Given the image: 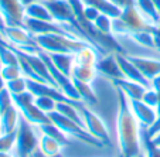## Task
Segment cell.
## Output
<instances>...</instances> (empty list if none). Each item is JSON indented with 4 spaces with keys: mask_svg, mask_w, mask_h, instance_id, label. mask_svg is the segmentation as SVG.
Returning a JSON list of instances; mask_svg holds the SVG:
<instances>
[{
    "mask_svg": "<svg viewBox=\"0 0 160 157\" xmlns=\"http://www.w3.org/2000/svg\"><path fill=\"white\" fill-rule=\"evenodd\" d=\"M0 157H14L12 153H3V151H0Z\"/></svg>",
    "mask_w": 160,
    "mask_h": 157,
    "instance_id": "43",
    "label": "cell"
},
{
    "mask_svg": "<svg viewBox=\"0 0 160 157\" xmlns=\"http://www.w3.org/2000/svg\"><path fill=\"white\" fill-rule=\"evenodd\" d=\"M115 55H116V61H118L119 68H121L125 79L138 82V84L143 85V86H146V88H152V82L148 81V79L143 76V74L136 68V65L130 61V58L128 57V55H125V54H115Z\"/></svg>",
    "mask_w": 160,
    "mask_h": 157,
    "instance_id": "13",
    "label": "cell"
},
{
    "mask_svg": "<svg viewBox=\"0 0 160 157\" xmlns=\"http://www.w3.org/2000/svg\"><path fill=\"white\" fill-rule=\"evenodd\" d=\"M27 91H30L36 98L37 96H48L58 103L61 102V103H71V105H78V103H81L79 101H74V99H71V98H68L67 95H64L58 88L47 85V84H44V82H36V81L27 79Z\"/></svg>",
    "mask_w": 160,
    "mask_h": 157,
    "instance_id": "12",
    "label": "cell"
},
{
    "mask_svg": "<svg viewBox=\"0 0 160 157\" xmlns=\"http://www.w3.org/2000/svg\"><path fill=\"white\" fill-rule=\"evenodd\" d=\"M85 6H91L97 9L99 13L106 14L112 18H118L122 14V9L112 3L111 0H81Z\"/></svg>",
    "mask_w": 160,
    "mask_h": 157,
    "instance_id": "19",
    "label": "cell"
},
{
    "mask_svg": "<svg viewBox=\"0 0 160 157\" xmlns=\"http://www.w3.org/2000/svg\"><path fill=\"white\" fill-rule=\"evenodd\" d=\"M78 105H71V103H61L60 102V103H57V106H55V110L60 112L61 115H64L65 118L74 120L75 123L81 125L82 127H85L84 120H82V116L78 110Z\"/></svg>",
    "mask_w": 160,
    "mask_h": 157,
    "instance_id": "28",
    "label": "cell"
},
{
    "mask_svg": "<svg viewBox=\"0 0 160 157\" xmlns=\"http://www.w3.org/2000/svg\"><path fill=\"white\" fill-rule=\"evenodd\" d=\"M0 71H2V75H3V78L6 82L23 76L21 70H20V65H2L0 66Z\"/></svg>",
    "mask_w": 160,
    "mask_h": 157,
    "instance_id": "34",
    "label": "cell"
},
{
    "mask_svg": "<svg viewBox=\"0 0 160 157\" xmlns=\"http://www.w3.org/2000/svg\"><path fill=\"white\" fill-rule=\"evenodd\" d=\"M13 105H14V103H13L12 94L7 91V88L2 89V91H0V113H4V112L12 108Z\"/></svg>",
    "mask_w": 160,
    "mask_h": 157,
    "instance_id": "35",
    "label": "cell"
},
{
    "mask_svg": "<svg viewBox=\"0 0 160 157\" xmlns=\"http://www.w3.org/2000/svg\"><path fill=\"white\" fill-rule=\"evenodd\" d=\"M6 27H7V24H6V21H4V17H3V14H2V12H0V36L3 34Z\"/></svg>",
    "mask_w": 160,
    "mask_h": 157,
    "instance_id": "38",
    "label": "cell"
},
{
    "mask_svg": "<svg viewBox=\"0 0 160 157\" xmlns=\"http://www.w3.org/2000/svg\"><path fill=\"white\" fill-rule=\"evenodd\" d=\"M112 21H113L112 17H109V16L101 13V14L97 17V20L94 21V24H95V27H97V30L99 31V33L112 34Z\"/></svg>",
    "mask_w": 160,
    "mask_h": 157,
    "instance_id": "31",
    "label": "cell"
},
{
    "mask_svg": "<svg viewBox=\"0 0 160 157\" xmlns=\"http://www.w3.org/2000/svg\"><path fill=\"white\" fill-rule=\"evenodd\" d=\"M16 139H17V130L13 133H7V135H0V151L12 153L16 145Z\"/></svg>",
    "mask_w": 160,
    "mask_h": 157,
    "instance_id": "32",
    "label": "cell"
},
{
    "mask_svg": "<svg viewBox=\"0 0 160 157\" xmlns=\"http://www.w3.org/2000/svg\"><path fill=\"white\" fill-rule=\"evenodd\" d=\"M72 81H74V79H72ZM74 85H75L77 91H78L81 101L85 103V105H89V106L97 105V103H98V98H97V95H95L94 89L91 88V84L74 81Z\"/></svg>",
    "mask_w": 160,
    "mask_h": 157,
    "instance_id": "27",
    "label": "cell"
},
{
    "mask_svg": "<svg viewBox=\"0 0 160 157\" xmlns=\"http://www.w3.org/2000/svg\"><path fill=\"white\" fill-rule=\"evenodd\" d=\"M98 58H99V55H98V52L95 51V48H92L91 46H88V47L79 50L78 52L74 54V65L95 66V68H97Z\"/></svg>",
    "mask_w": 160,
    "mask_h": 157,
    "instance_id": "20",
    "label": "cell"
},
{
    "mask_svg": "<svg viewBox=\"0 0 160 157\" xmlns=\"http://www.w3.org/2000/svg\"><path fill=\"white\" fill-rule=\"evenodd\" d=\"M24 13H26V17L34 18V20L54 21L50 10L47 9V6L42 3L41 0H40V2H36V3L28 4L27 7H24Z\"/></svg>",
    "mask_w": 160,
    "mask_h": 157,
    "instance_id": "21",
    "label": "cell"
},
{
    "mask_svg": "<svg viewBox=\"0 0 160 157\" xmlns=\"http://www.w3.org/2000/svg\"><path fill=\"white\" fill-rule=\"evenodd\" d=\"M118 91V143L119 156L135 157L143 151L142 137H140V125L135 118L129 106L128 96L116 88Z\"/></svg>",
    "mask_w": 160,
    "mask_h": 157,
    "instance_id": "1",
    "label": "cell"
},
{
    "mask_svg": "<svg viewBox=\"0 0 160 157\" xmlns=\"http://www.w3.org/2000/svg\"><path fill=\"white\" fill-rule=\"evenodd\" d=\"M2 38L10 44L12 47L20 50L27 54H38L41 51L38 42L36 40V36L27 30L26 27H10L7 26L4 28Z\"/></svg>",
    "mask_w": 160,
    "mask_h": 157,
    "instance_id": "8",
    "label": "cell"
},
{
    "mask_svg": "<svg viewBox=\"0 0 160 157\" xmlns=\"http://www.w3.org/2000/svg\"><path fill=\"white\" fill-rule=\"evenodd\" d=\"M0 12L10 27H24V6L20 0H0Z\"/></svg>",
    "mask_w": 160,
    "mask_h": 157,
    "instance_id": "11",
    "label": "cell"
},
{
    "mask_svg": "<svg viewBox=\"0 0 160 157\" xmlns=\"http://www.w3.org/2000/svg\"><path fill=\"white\" fill-rule=\"evenodd\" d=\"M156 27H157V30H159V31H160V21H159V24H157V26H156Z\"/></svg>",
    "mask_w": 160,
    "mask_h": 157,
    "instance_id": "45",
    "label": "cell"
},
{
    "mask_svg": "<svg viewBox=\"0 0 160 157\" xmlns=\"http://www.w3.org/2000/svg\"><path fill=\"white\" fill-rule=\"evenodd\" d=\"M84 13H85V17L89 21H92V23H94L98 16L101 14L97 9H94V7H91V6H85V4H84Z\"/></svg>",
    "mask_w": 160,
    "mask_h": 157,
    "instance_id": "37",
    "label": "cell"
},
{
    "mask_svg": "<svg viewBox=\"0 0 160 157\" xmlns=\"http://www.w3.org/2000/svg\"><path fill=\"white\" fill-rule=\"evenodd\" d=\"M135 157H146V154H145V151H140L138 156H135Z\"/></svg>",
    "mask_w": 160,
    "mask_h": 157,
    "instance_id": "44",
    "label": "cell"
},
{
    "mask_svg": "<svg viewBox=\"0 0 160 157\" xmlns=\"http://www.w3.org/2000/svg\"><path fill=\"white\" fill-rule=\"evenodd\" d=\"M135 6L139 10V13L153 26H157L160 21V16L157 13L152 0H135Z\"/></svg>",
    "mask_w": 160,
    "mask_h": 157,
    "instance_id": "22",
    "label": "cell"
},
{
    "mask_svg": "<svg viewBox=\"0 0 160 157\" xmlns=\"http://www.w3.org/2000/svg\"><path fill=\"white\" fill-rule=\"evenodd\" d=\"M40 132L36 126L28 123L23 116H20L17 127V139L12 150L14 157H33V154L38 150Z\"/></svg>",
    "mask_w": 160,
    "mask_h": 157,
    "instance_id": "4",
    "label": "cell"
},
{
    "mask_svg": "<svg viewBox=\"0 0 160 157\" xmlns=\"http://www.w3.org/2000/svg\"><path fill=\"white\" fill-rule=\"evenodd\" d=\"M78 110L82 116V120H84V125H85V129L95 137L98 139L99 142H102L103 145H109L111 143V136H109V132L106 129L105 123L98 118L97 113L91 110L84 102H81L78 105Z\"/></svg>",
    "mask_w": 160,
    "mask_h": 157,
    "instance_id": "9",
    "label": "cell"
},
{
    "mask_svg": "<svg viewBox=\"0 0 160 157\" xmlns=\"http://www.w3.org/2000/svg\"><path fill=\"white\" fill-rule=\"evenodd\" d=\"M38 54L41 55V58L44 60L45 65H47V68H48V71H50V74H51L52 79H54L55 84H57V88H58V89H60V91L62 92L64 95H67L68 98H71V99L82 102L81 98H79L78 91H77L75 85H74V81L71 79V76H67V75H64L61 71H58L57 66L52 64L51 58H50V55L47 54V52H44V51L41 50Z\"/></svg>",
    "mask_w": 160,
    "mask_h": 157,
    "instance_id": "10",
    "label": "cell"
},
{
    "mask_svg": "<svg viewBox=\"0 0 160 157\" xmlns=\"http://www.w3.org/2000/svg\"><path fill=\"white\" fill-rule=\"evenodd\" d=\"M6 88L12 95L23 94V92L27 91V79L24 76H20V78H16L13 81H7Z\"/></svg>",
    "mask_w": 160,
    "mask_h": 157,
    "instance_id": "30",
    "label": "cell"
},
{
    "mask_svg": "<svg viewBox=\"0 0 160 157\" xmlns=\"http://www.w3.org/2000/svg\"><path fill=\"white\" fill-rule=\"evenodd\" d=\"M48 118H50V120H51L55 126L60 127L68 137H74V139L79 140V142H82L84 145H88V146H91V147H103V146H105L102 142L95 139L85 127L75 123V122L71 120V119L65 118L64 115H61L60 112H57V110L50 112Z\"/></svg>",
    "mask_w": 160,
    "mask_h": 157,
    "instance_id": "5",
    "label": "cell"
},
{
    "mask_svg": "<svg viewBox=\"0 0 160 157\" xmlns=\"http://www.w3.org/2000/svg\"><path fill=\"white\" fill-rule=\"evenodd\" d=\"M140 137H142V149L145 151L146 157H160V147H157L152 143L150 137L145 133L143 127L140 129Z\"/></svg>",
    "mask_w": 160,
    "mask_h": 157,
    "instance_id": "29",
    "label": "cell"
},
{
    "mask_svg": "<svg viewBox=\"0 0 160 157\" xmlns=\"http://www.w3.org/2000/svg\"><path fill=\"white\" fill-rule=\"evenodd\" d=\"M129 106L142 127L148 129V127H150L154 123V120L157 118L154 108H150V106L146 105L142 101H130V99H129Z\"/></svg>",
    "mask_w": 160,
    "mask_h": 157,
    "instance_id": "15",
    "label": "cell"
},
{
    "mask_svg": "<svg viewBox=\"0 0 160 157\" xmlns=\"http://www.w3.org/2000/svg\"><path fill=\"white\" fill-rule=\"evenodd\" d=\"M36 127L38 129V132L41 133V135H45V136L54 139L55 142H58L62 147L68 145V136H67L65 133H64L58 126H55L52 122L44 123V125H41V126H36Z\"/></svg>",
    "mask_w": 160,
    "mask_h": 157,
    "instance_id": "23",
    "label": "cell"
},
{
    "mask_svg": "<svg viewBox=\"0 0 160 157\" xmlns=\"http://www.w3.org/2000/svg\"><path fill=\"white\" fill-rule=\"evenodd\" d=\"M142 102H145L146 105H149L150 108L156 109V106H157V92L154 91L153 88H148V89L145 91V94H143Z\"/></svg>",
    "mask_w": 160,
    "mask_h": 157,
    "instance_id": "36",
    "label": "cell"
},
{
    "mask_svg": "<svg viewBox=\"0 0 160 157\" xmlns=\"http://www.w3.org/2000/svg\"><path fill=\"white\" fill-rule=\"evenodd\" d=\"M0 116H2V113H0Z\"/></svg>",
    "mask_w": 160,
    "mask_h": 157,
    "instance_id": "46",
    "label": "cell"
},
{
    "mask_svg": "<svg viewBox=\"0 0 160 157\" xmlns=\"http://www.w3.org/2000/svg\"><path fill=\"white\" fill-rule=\"evenodd\" d=\"M97 71L112 82L116 81V79H125L123 74H122L121 68H119L118 61H116L115 54H108V55H103V57L98 58Z\"/></svg>",
    "mask_w": 160,
    "mask_h": 157,
    "instance_id": "14",
    "label": "cell"
},
{
    "mask_svg": "<svg viewBox=\"0 0 160 157\" xmlns=\"http://www.w3.org/2000/svg\"><path fill=\"white\" fill-rule=\"evenodd\" d=\"M34 103H36L37 108L41 109L44 113L48 115L50 112L55 110V106H57L58 102H55L54 99H51V98H48V96H37L36 101H34Z\"/></svg>",
    "mask_w": 160,
    "mask_h": 157,
    "instance_id": "33",
    "label": "cell"
},
{
    "mask_svg": "<svg viewBox=\"0 0 160 157\" xmlns=\"http://www.w3.org/2000/svg\"><path fill=\"white\" fill-rule=\"evenodd\" d=\"M48 55L51 58L52 64L57 66L58 71H61L67 76H71V71H72L74 66V54H48Z\"/></svg>",
    "mask_w": 160,
    "mask_h": 157,
    "instance_id": "24",
    "label": "cell"
},
{
    "mask_svg": "<svg viewBox=\"0 0 160 157\" xmlns=\"http://www.w3.org/2000/svg\"><path fill=\"white\" fill-rule=\"evenodd\" d=\"M21 2V4L24 7H27L28 4H31V3H36V2H40V0H20Z\"/></svg>",
    "mask_w": 160,
    "mask_h": 157,
    "instance_id": "41",
    "label": "cell"
},
{
    "mask_svg": "<svg viewBox=\"0 0 160 157\" xmlns=\"http://www.w3.org/2000/svg\"><path fill=\"white\" fill-rule=\"evenodd\" d=\"M98 75V71L95 66H79L74 65L72 71H71V79L79 82H85V84H92Z\"/></svg>",
    "mask_w": 160,
    "mask_h": 157,
    "instance_id": "25",
    "label": "cell"
},
{
    "mask_svg": "<svg viewBox=\"0 0 160 157\" xmlns=\"http://www.w3.org/2000/svg\"><path fill=\"white\" fill-rule=\"evenodd\" d=\"M38 149L47 157H54V156H57V154L61 153L62 146H61L58 142H55L54 139H51V137H48V136H45V135H41V133H40Z\"/></svg>",
    "mask_w": 160,
    "mask_h": 157,
    "instance_id": "26",
    "label": "cell"
},
{
    "mask_svg": "<svg viewBox=\"0 0 160 157\" xmlns=\"http://www.w3.org/2000/svg\"><path fill=\"white\" fill-rule=\"evenodd\" d=\"M152 2H153L154 7H156L157 13H159V16H160V0H152Z\"/></svg>",
    "mask_w": 160,
    "mask_h": 157,
    "instance_id": "42",
    "label": "cell"
},
{
    "mask_svg": "<svg viewBox=\"0 0 160 157\" xmlns=\"http://www.w3.org/2000/svg\"><path fill=\"white\" fill-rule=\"evenodd\" d=\"M157 27L149 23L139 13L135 4L122 9V14L112 21V34L119 36H132L135 33H156Z\"/></svg>",
    "mask_w": 160,
    "mask_h": 157,
    "instance_id": "2",
    "label": "cell"
},
{
    "mask_svg": "<svg viewBox=\"0 0 160 157\" xmlns=\"http://www.w3.org/2000/svg\"><path fill=\"white\" fill-rule=\"evenodd\" d=\"M2 66V65H0ZM6 88V81H4V78H3V75H2V71H0V91L2 89H4Z\"/></svg>",
    "mask_w": 160,
    "mask_h": 157,
    "instance_id": "40",
    "label": "cell"
},
{
    "mask_svg": "<svg viewBox=\"0 0 160 157\" xmlns=\"http://www.w3.org/2000/svg\"><path fill=\"white\" fill-rule=\"evenodd\" d=\"M42 3L47 6V9L50 10L54 21L60 23L62 26H70V27L75 28L77 31L79 33L81 38L84 40L85 42H88L89 46H92L87 36L82 33V30L79 28L78 21H77L75 13H74L72 4L70 3V0H41Z\"/></svg>",
    "mask_w": 160,
    "mask_h": 157,
    "instance_id": "7",
    "label": "cell"
},
{
    "mask_svg": "<svg viewBox=\"0 0 160 157\" xmlns=\"http://www.w3.org/2000/svg\"><path fill=\"white\" fill-rule=\"evenodd\" d=\"M112 84L115 85V88L121 89L128 96V99H130V101H142L143 94L148 89L143 85L138 84V82H133V81H128V79H116Z\"/></svg>",
    "mask_w": 160,
    "mask_h": 157,
    "instance_id": "17",
    "label": "cell"
},
{
    "mask_svg": "<svg viewBox=\"0 0 160 157\" xmlns=\"http://www.w3.org/2000/svg\"><path fill=\"white\" fill-rule=\"evenodd\" d=\"M129 58L148 81L152 82L156 76L160 75V60L150 57H129Z\"/></svg>",
    "mask_w": 160,
    "mask_h": 157,
    "instance_id": "16",
    "label": "cell"
},
{
    "mask_svg": "<svg viewBox=\"0 0 160 157\" xmlns=\"http://www.w3.org/2000/svg\"><path fill=\"white\" fill-rule=\"evenodd\" d=\"M12 96H13V103L18 109L20 115L33 126H41L44 123L51 122L48 115L36 106V103H34L36 96L30 91H26L18 95H12Z\"/></svg>",
    "mask_w": 160,
    "mask_h": 157,
    "instance_id": "6",
    "label": "cell"
},
{
    "mask_svg": "<svg viewBox=\"0 0 160 157\" xmlns=\"http://www.w3.org/2000/svg\"><path fill=\"white\" fill-rule=\"evenodd\" d=\"M36 40L40 48L48 54H75L79 50L89 46L88 42L77 37L64 36V34H42V36H36Z\"/></svg>",
    "mask_w": 160,
    "mask_h": 157,
    "instance_id": "3",
    "label": "cell"
},
{
    "mask_svg": "<svg viewBox=\"0 0 160 157\" xmlns=\"http://www.w3.org/2000/svg\"><path fill=\"white\" fill-rule=\"evenodd\" d=\"M20 112L14 105L10 109H7L0 116V135H7L17 130L18 122H20Z\"/></svg>",
    "mask_w": 160,
    "mask_h": 157,
    "instance_id": "18",
    "label": "cell"
},
{
    "mask_svg": "<svg viewBox=\"0 0 160 157\" xmlns=\"http://www.w3.org/2000/svg\"><path fill=\"white\" fill-rule=\"evenodd\" d=\"M152 143H153L154 146H157V147H160V132L157 133V135H154L153 137H152Z\"/></svg>",
    "mask_w": 160,
    "mask_h": 157,
    "instance_id": "39",
    "label": "cell"
}]
</instances>
